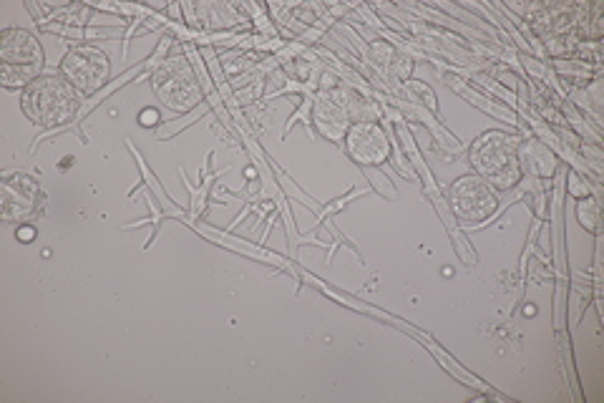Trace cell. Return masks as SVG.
<instances>
[{
	"label": "cell",
	"instance_id": "obj_2",
	"mask_svg": "<svg viewBox=\"0 0 604 403\" xmlns=\"http://www.w3.org/2000/svg\"><path fill=\"white\" fill-rule=\"evenodd\" d=\"M79 101L76 94L68 84H63L61 79H41L33 81L31 89L23 96V109L31 116L36 124L51 126L63 124L73 116Z\"/></svg>",
	"mask_w": 604,
	"mask_h": 403
},
{
	"label": "cell",
	"instance_id": "obj_3",
	"mask_svg": "<svg viewBox=\"0 0 604 403\" xmlns=\"http://www.w3.org/2000/svg\"><path fill=\"white\" fill-rule=\"evenodd\" d=\"M63 76H66L68 84L89 94V91L99 89L109 76V58L96 48L73 51L63 61Z\"/></svg>",
	"mask_w": 604,
	"mask_h": 403
},
{
	"label": "cell",
	"instance_id": "obj_5",
	"mask_svg": "<svg viewBox=\"0 0 604 403\" xmlns=\"http://www.w3.org/2000/svg\"><path fill=\"white\" fill-rule=\"evenodd\" d=\"M18 240H21V242H33V240H36V227H33V225L18 227Z\"/></svg>",
	"mask_w": 604,
	"mask_h": 403
},
{
	"label": "cell",
	"instance_id": "obj_6",
	"mask_svg": "<svg viewBox=\"0 0 604 403\" xmlns=\"http://www.w3.org/2000/svg\"><path fill=\"white\" fill-rule=\"evenodd\" d=\"M141 124L144 126H154L159 121V111L157 109H146V111H141Z\"/></svg>",
	"mask_w": 604,
	"mask_h": 403
},
{
	"label": "cell",
	"instance_id": "obj_1",
	"mask_svg": "<svg viewBox=\"0 0 604 403\" xmlns=\"http://www.w3.org/2000/svg\"><path fill=\"white\" fill-rule=\"evenodd\" d=\"M0 58H3V84L21 86L36 79L43 69V48L28 31H11L3 33L0 38Z\"/></svg>",
	"mask_w": 604,
	"mask_h": 403
},
{
	"label": "cell",
	"instance_id": "obj_4",
	"mask_svg": "<svg viewBox=\"0 0 604 403\" xmlns=\"http://www.w3.org/2000/svg\"><path fill=\"white\" fill-rule=\"evenodd\" d=\"M355 134H358L360 139H365V147H353L350 152H353V157H358L360 162L365 164H375L381 162V159H386L388 152V144L386 137H383V131L378 129V126H355Z\"/></svg>",
	"mask_w": 604,
	"mask_h": 403
}]
</instances>
